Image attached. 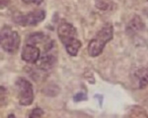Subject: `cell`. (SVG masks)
<instances>
[{
	"label": "cell",
	"instance_id": "11",
	"mask_svg": "<svg viewBox=\"0 0 148 118\" xmlns=\"http://www.w3.org/2000/svg\"><path fill=\"white\" fill-rule=\"evenodd\" d=\"M21 1L27 4H34L36 5H39L43 2V0H21Z\"/></svg>",
	"mask_w": 148,
	"mask_h": 118
},
{
	"label": "cell",
	"instance_id": "9",
	"mask_svg": "<svg viewBox=\"0 0 148 118\" xmlns=\"http://www.w3.org/2000/svg\"><path fill=\"white\" fill-rule=\"evenodd\" d=\"M73 100L74 102H76L84 101H87L88 100V97L86 93L83 92H79L76 93L73 96Z\"/></svg>",
	"mask_w": 148,
	"mask_h": 118
},
{
	"label": "cell",
	"instance_id": "4",
	"mask_svg": "<svg viewBox=\"0 0 148 118\" xmlns=\"http://www.w3.org/2000/svg\"><path fill=\"white\" fill-rule=\"evenodd\" d=\"M18 102L23 106H29L34 101V93L32 83L27 79L20 77L15 82Z\"/></svg>",
	"mask_w": 148,
	"mask_h": 118
},
{
	"label": "cell",
	"instance_id": "6",
	"mask_svg": "<svg viewBox=\"0 0 148 118\" xmlns=\"http://www.w3.org/2000/svg\"><path fill=\"white\" fill-rule=\"evenodd\" d=\"M40 57V50L35 45L26 44L22 49L21 53V59L31 64L37 63Z\"/></svg>",
	"mask_w": 148,
	"mask_h": 118
},
{
	"label": "cell",
	"instance_id": "10",
	"mask_svg": "<svg viewBox=\"0 0 148 118\" xmlns=\"http://www.w3.org/2000/svg\"><path fill=\"white\" fill-rule=\"evenodd\" d=\"M44 114V111L40 108L37 107L34 108L29 115V117H40Z\"/></svg>",
	"mask_w": 148,
	"mask_h": 118
},
{
	"label": "cell",
	"instance_id": "13",
	"mask_svg": "<svg viewBox=\"0 0 148 118\" xmlns=\"http://www.w3.org/2000/svg\"><path fill=\"white\" fill-rule=\"evenodd\" d=\"M8 117H14L15 116H14L13 114H11V115H9L8 116Z\"/></svg>",
	"mask_w": 148,
	"mask_h": 118
},
{
	"label": "cell",
	"instance_id": "8",
	"mask_svg": "<svg viewBox=\"0 0 148 118\" xmlns=\"http://www.w3.org/2000/svg\"><path fill=\"white\" fill-rule=\"evenodd\" d=\"M45 35L41 32H34L29 34L26 39L27 44L36 45L37 44L41 43L45 40Z\"/></svg>",
	"mask_w": 148,
	"mask_h": 118
},
{
	"label": "cell",
	"instance_id": "5",
	"mask_svg": "<svg viewBox=\"0 0 148 118\" xmlns=\"http://www.w3.org/2000/svg\"><path fill=\"white\" fill-rule=\"evenodd\" d=\"M45 17V11L38 9L26 14L17 13L13 16V21L22 26H35L42 22Z\"/></svg>",
	"mask_w": 148,
	"mask_h": 118
},
{
	"label": "cell",
	"instance_id": "7",
	"mask_svg": "<svg viewBox=\"0 0 148 118\" xmlns=\"http://www.w3.org/2000/svg\"><path fill=\"white\" fill-rule=\"evenodd\" d=\"M56 62L57 58L54 55L46 53L40 57L36 64L40 70L47 71L54 66Z\"/></svg>",
	"mask_w": 148,
	"mask_h": 118
},
{
	"label": "cell",
	"instance_id": "1",
	"mask_svg": "<svg viewBox=\"0 0 148 118\" xmlns=\"http://www.w3.org/2000/svg\"><path fill=\"white\" fill-rule=\"evenodd\" d=\"M57 35L66 52L71 56H77L82 47V43L77 37L76 28L69 22H63L58 26Z\"/></svg>",
	"mask_w": 148,
	"mask_h": 118
},
{
	"label": "cell",
	"instance_id": "3",
	"mask_svg": "<svg viewBox=\"0 0 148 118\" xmlns=\"http://www.w3.org/2000/svg\"><path fill=\"white\" fill-rule=\"evenodd\" d=\"M0 42L2 50L8 54H14L18 50L21 39L17 32L7 25H4L0 32Z\"/></svg>",
	"mask_w": 148,
	"mask_h": 118
},
{
	"label": "cell",
	"instance_id": "12",
	"mask_svg": "<svg viewBox=\"0 0 148 118\" xmlns=\"http://www.w3.org/2000/svg\"><path fill=\"white\" fill-rule=\"evenodd\" d=\"M95 96L97 97V98H98V100L99 101V104H100V105H101V104L102 103L103 97L101 95H99V94H96Z\"/></svg>",
	"mask_w": 148,
	"mask_h": 118
},
{
	"label": "cell",
	"instance_id": "2",
	"mask_svg": "<svg viewBox=\"0 0 148 118\" xmlns=\"http://www.w3.org/2000/svg\"><path fill=\"white\" fill-rule=\"evenodd\" d=\"M113 31V25L110 23H107L89 41L87 52L91 57H97L102 53L106 44L112 40Z\"/></svg>",
	"mask_w": 148,
	"mask_h": 118
}]
</instances>
